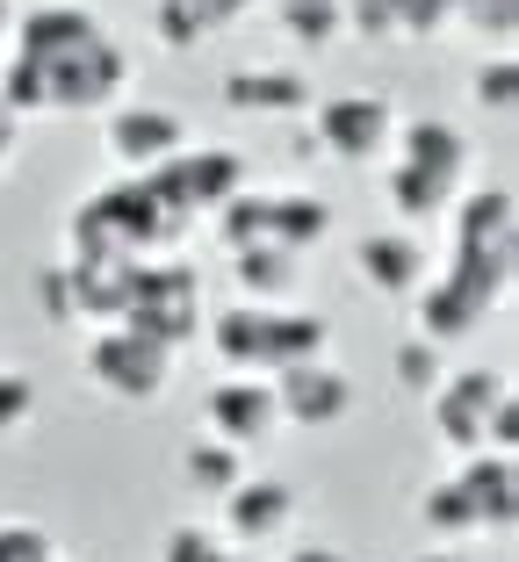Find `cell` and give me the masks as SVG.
I'll return each instance as SVG.
<instances>
[{
  "label": "cell",
  "mask_w": 519,
  "mask_h": 562,
  "mask_svg": "<svg viewBox=\"0 0 519 562\" xmlns=\"http://www.w3.org/2000/svg\"><path fill=\"white\" fill-rule=\"evenodd\" d=\"M325 325L318 311H289V303H232L224 317H210V347L232 375H260L274 382L296 361H325Z\"/></svg>",
  "instance_id": "7a4b0ae2"
},
{
  "label": "cell",
  "mask_w": 519,
  "mask_h": 562,
  "mask_svg": "<svg viewBox=\"0 0 519 562\" xmlns=\"http://www.w3.org/2000/svg\"><path fill=\"white\" fill-rule=\"evenodd\" d=\"M224 101H232L238 116L303 123L311 101H318V87H311V72H296V66H238L232 80H224Z\"/></svg>",
  "instance_id": "7c38bea8"
},
{
  "label": "cell",
  "mask_w": 519,
  "mask_h": 562,
  "mask_svg": "<svg viewBox=\"0 0 519 562\" xmlns=\"http://www.w3.org/2000/svg\"><path fill=\"white\" fill-rule=\"evenodd\" d=\"M210 562H252V555H238V548H232V541H224V548H217V555H210Z\"/></svg>",
  "instance_id": "74e56055"
},
{
  "label": "cell",
  "mask_w": 519,
  "mask_h": 562,
  "mask_svg": "<svg viewBox=\"0 0 519 562\" xmlns=\"http://www.w3.org/2000/svg\"><path fill=\"white\" fill-rule=\"evenodd\" d=\"M397 8V36H440L454 22V0H390Z\"/></svg>",
  "instance_id": "4dcf8cb0"
},
{
  "label": "cell",
  "mask_w": 519,
  "mask_h": 562,
  "mask_svg": "<svg viewBox=\"0 0 519 562\" xmlns=\"http://www.w3.org/2000/svg\"><path fill=\"white\" fill-rule=\"evenodd\" d=\"M137 267L145 260H66V281H72V325L94 317V325H116L123 303L137 289Z\"/></svg>",
  "instance_id": "ac0fdd59"
},
{
  "label": "cell",
  "mask_w": 519,
  "mask_h": 562,
  "mask_svg": "<svg viewBox=\"0 0 519 562\" xmlns=\"http://www.w3.org/2000/svg\"><path fill=\"white\" fill-rule=\"evenodd\" d=\"M87 375L123 404H151L173 375V353L159 347V339H145V331H131V325H101L94 339H87Z\"/></svg>",
  "instance_id": "8992f818"
},
{
  "label": "cell",
  "mask_w": 519,
  "mask_h": 562,
  "mask_svg": "<svg viewBox=\"0 0 519 562\" xmlns=\"http://www.w3.org/2000/svg\"><path fill=\"white\" fill-rule=\"evenodd\" d=\"M419 527L433 533L440 548H454V541H470V533H476V513H470V497L454 491V476L433 483V491L419 497Z\"/></svg>",
  "instance_id": "cb8c5ba5"
},
{
  "label": "cell",
  "mask_w": 519,
  "mask_h": 562,
  "mask_svg": "<svg viewBox=\"0 0 519 562\" xmlns=\"http://www.w3.org/2000/svg\"><path fill=\"white\" fill-rule=\"evenodd\" d=\"M454 252H519V210H512V188H470L454 195Z\"/></svg>",
  "instance_id": "e0dca14e"
},
{
  "label": "cell",
  "mask_w": 519,
  "mask_h": 562,
  "mask_svg": "<svg viewBox=\"0 0 519 562\" xmlns=\"http://www.w3.org/2000/svg\"><path fill=\"white\" fill-rule=\"evenodd\" d=\"M116 325L159 339L167 353H181L188 339L202 331V274H195V267H181V260H145Z\"/></svg>",
  "instance_id": "277c9868"
},
{
  "label": "cell",
  "mask_w": 519,
  "mask_h": 562,
  "mask_svg": "<svg viewBox=\"0 0 519 562\" xmlns=\"http://www.w3.org/2000/svg\"><path fill=\"white\" fill-rule=\"evenodd\" d=\"M390 375H397L411 397H433L440 375H448V361H440V339H426V331L397 339V353H390Z\"/></svg>",
  "instance_id": "d4e9b609"
},
{
  "label": "cell",
  "mask_w": 519,
  "mask_h": 562,
  "mask_svg": "<svg viewBox=\"0 0 519 562\" xmlns=\"http://www.w3.org/2000/svg\"><path fill=\"white\" fill-rule=\"evenodd\" d=\"M454 491L470 497L476 513V533H505L519 513V469L512 454H498V447H484V454H462V469H454Z\"/></svg>",
  "instance_id": "9a60e30c"
},
{
  "label": "cell",
  "mask_w": 519,
  "mask_h": 562,
  "mask_svg": "<svg viewBox=\"0 0 519 562\" xmlns=\"http://www.w3.org/2000/svg\"><path fill=\"white\" fill-rule=\"evenodd\" d=\"M505 397H512V382H505L498 368H462V375H440V390L426 397V418H433V432L454 454H476L490 412H498Z\"/></svg>",
  "instance_id": "ba28073f"
},
{
  "label": "cell",
  "mask_w": 519,
  "mask_h": 562,
  "mask_svg": "<svg viewBox=\"0 0 519 562\" xmlns=\"http://www.w3.org/2000/svg\"><path fill=\"white\" fill-rule=\"evenodd\" d=\"M470 94H476V109H490V116H512V101H519V66H512V50H490L484 66H476Z\"/></svg>",
  "instance_id": "484cf974"
},
{
  "label": "cell",
  "mask_w": 519,
  "mask_h": 562,
  "mask_svg": "<svg viewBox=\"0 0 519 562\" xmlns=\"http://www.w3.org/2000/svg\"><path fill=\"white\" fill-rule=\"evenodd\" d=\"M101 137H109L116 166H131V173H151V166H167L173 151H188V123L173 116V109H159V101H116Z\"/></svg>",
  "instance_id": "9c48e42d"
},
{
  "label": "cell",
  "mask_w": 519,
  "mask_h": 562,
  "mask_svg": "<svg viewBox=\"0 0 519 562\" xmlns=\"http://www.w3.org/2000/svg\"><path fill=\"white\" fill-rule=\"evenodd\" d=\"M58 562H66V555H58Z\"/></svg>",
  "instance_id": "f35d334b"
},
{
  "label": "cell",
  "mask_w": 519,
  "mask_h": 562,
  "mask_svg": "<svg viewBox=\"0 0 519 562\" xmlns=\"http://www.w3.org/2000/svg\"><path fill=\"white\" fill-rule=\"evenodd\" d=\"M36 303L50 311V325H72V281H66V267H44V281H36Z\"/></svg>",
  "instance_id": "d6a6232c"
},
{
  "label": "cell",
  "mask_w": 519,
  "mask_h": 562,
  "mask_svg": "<svg viewBox=\"0 0 519 562\" xmlns=\"http://www.w3.org/2000/svg\"><path fill=\"white\" fill-rule=\"evenodd\" d=\"M232 274H238V289H246V303H289V289H296V252H282V246H238L232 252Z\"/></svg>",
  "instance_id": "44dd1931"
},
{
  "label": "cell",
  "mask_w": 519,
  "mask_h": 562,
  "mask_svg": "<svg viewBox=\"0 0 519 562\" xmlns=\"http://www.w3.org/2000/svg\"><path fill=\"white\" fill-rule=\"evenodd\" d=\"M419 562H470L462 548H433V555H419Z\"/></svg>",
  "instance_id": "8d00e7d4"
},
{
  "label": "cell",
  "mask_w": 519,
  "mask_h": 562,
  "mask_svg": "<svg viewBox=\"0 0 519 562\" xmlns=\"http://www.w3.org/2000/svg\"><path fill=\"white\" fill-rule=\"evenodd\" d=\"M454 22H470L476 36H512L519 0H454Z\"/></svg>",
  "instance_id": "f546056e"
},
{
  "label": "cell",
  "mask_w": 519,
  "mask_h": 562,
  "mask_svg": "<svg viewBox=\"0 0 519 562\" xmlns=\"http://www.w3.org/2000/svg\"><path fill=\"white\" fill-rule=\"evenodd\" d=\"M332 238V202L325 195H268V246H282V252H311V246H325Z\"/></svg>",
  "instance_id": "d6986e66"
},
{
  "label": "cell",
  "mask_w": 519,
  "mask_h": 562,
  "mask_svg": "<svg viewBox=\"0 0 519 562\" xmlns=\"http://www.w3.org/2000/svg\"><path fill=\"white\" fill-rule=\"evenodd\" d=\"M0 562H58V541L36 519H0Z\"/></svg>",
  "instance_id": "4316f807"
},
{
  "label": "cell",
  "mask_w": 519,
  "mask_h": 562,
  "mask_svg": "<svg viewBox=\"0 0 519 562\" xmlns=\"http://www.w3.org/2000/svg\"><path fill=\"white\" fill-rule=\"evenodd\" d=\"M282 562H347V555H339V548H325V541H303V548H289Z\"/></svg>",
  "instance_id": "836d02e7"
},
{
  "label": "cell",
  "mask_w": 519,
  "mask_h": 562,
  "mask_svg": "<svg viewBox=\"0 0 519 562\" xmlns=\"http://www.w3.org/2000/svg\"><path fill=\"white\" fill-rule=\"evenodd\" d=\"M397 166H411V173H426L440 188H462L470 181V137L440 116H419L397 131Z\"/></svg>",
  "instance_id": "2e32d148"
},
{
  "label": "cell",
  "mask_w": 519,
  "mask_h": 562,
  "mask_svg": "<svg viewBox=\"0 0 519 562\" xmlns=\"http://www.w3.org/2000/svg\"><path fill=\"white\" fill-rule=\"evenodd\" d=\"M36 418V382L22 368H0V432H22Z\"/></svg>",
  "instance_id": "83f0119b"
},
{
  "label": "cell",
  "mask_w": 519,
  "mask_h": 562,
  "mask_svg": "<svg viewBox=\"0 0 519 562\" xmlns=\"http://www.w3.org/2000/svg\"><path fill=\"white\" fill-rule=\"evenodd\" d=\"M217 505H224V533H232L238 548H268L296 527V491H289L282 476H246L232 497H217Z\"/></svg>",
  "instance_id": "4fadbf2b"
},
{
  "label": "cell",
  "mask_w": 519,
  "mask_h": 562,
  "mask_svg": "<svg viewBox=\"0 0 519 562\" xmlns=\"http://www.w3.org/2000/svg\"><path fill=\"white\" fill-rule=\"evenodd\" d=\"M181 476H188V491H195V497H232L238 483H246V454L224 447V440H195L181 454Z\"/></svg>",
  "instance_id": "7402d4cb"
},
{
  "label": "cell",
  "mask_w": 519,
  "mask_h": 562,
  "mask_svg": "<svg viewBox=\"0 0 519 562\" xmlns=\"http://www.w3.org/2000/svg\"><path fill=\"white\" fill-rule=\"evenodd\" d=\"M224 548V533H210V527H195V519H181V527L159 541V562H210Z\"/></svg>",
  "instance_id": "f1b7e54d"
},
{
  "label": "cell",
  "mask_w": 519,
  "mask_h": 562,
  "mask_svg": "<svg viewBox=\"0 0 519 562\" xmlns=\"http://www.w3.org/2000/svg\"><path fill=\"white\" fill-rule=\"evenodd\" d=\"M353 274H361V289H375V296H419L426 274H433V260H426V246L411 232H369L361 246H353Z\"/></svg>",
  "instance_id": "5bb4252c"
},
{
  "label": "cell",
  "mask_w": 519,
  "mask_h": 562,
  "mask_svg": "<svg viewBox=\"0 0 519 562\" xmlns=\"http://www.w3.org/2000/svg\"><path fill=\"white\" fill-rule=\"evenodd\" d=\"M505 289H512V252H448V267L426 274V289L411 296L419 331L426 339H462L505 303Z\"/></svg>",
  "instance_id": "3957f363"
},
{
  "label": "cell",
  "mask_w": 519,
  "mask_h": 562,
  "mask_svg": "<svg viewBox=\"0 0 519 562\" xmlns=\"http://www.w3.org/2000/svg\"><path fill=\"white\" fill-rule=\"evenodd\" d=\"M339 8H347V30L369 36V44H390V36H397V8H390V0H339Z\"/></svg>",
  "instance_id": "1f68e13d"
},
{
  "label": "cell",
  "mask_w": 519,
  "mask_h": 562,
  "mask_svg": "<svg viewBox=\"0 0 519 562\" xmlns=\"http://www.w3.org/2000/svg\"><path fill=\"white\" fill-rule=\"evenodd\" d=\"M15 131H22V123H15V116H8V101H0V166L15 159Z\"/></svg>",
  "instance_id": "e575fe53"
},
{
  "label": "cell",
  "mask_w": 519,
  "mask_h": 562,
  "mask_svg": "<svg viewBox=\"0 0 519 562\" xmlns=\"http://www.w3.org/2000/svg\"><path fill=\"white\" fill-rule=\"evenodd\" d=\"M311 151L325 159H383L397 145V109L383 94H325L311 101Z\"/></svg>",
  "instance_id": "5b68a950"
},
{
  "label": "cell",
  "mask_w": 519,
  "mask_h": 562,
  "mask_svg": "<svg viewBox=\"0 0 519 562\" xmlns=\"http://www.w3.org/2000/svg\"><path fill=\"white\" fill-rule=\"evenodd\" d=\"M8 36H15V8H8V0H0V44H8Z\"/></svg>",
  "instance_id": "d590c367"
},
{
  "label": "cell",
  "mask_w": 519,
  "mask_h": 562,
  "mask_svg": "<svg viewBox=\"0 0 519 562\" xmlns=\"http://www.w3.org/2000/svg\"><path fill=\"white\" fill-rule=\"evenodd\" d=\"M202 412H210V440H224V447H260V440H274V426H282V404H274V382H260V375H232V382H217L210 397H202Z\"/></svg>",
  "instance_id": "30bf717a"
},
{
  "label": "cell",
  "mask_w": 519,
  "mask_h": 562,
  "mask_svg": "<svg viewBox=\"0 0 519 562\" xmlns=\"http://www.w3.org/2000/svg\"><path fill=\"white\" fill-rule=\"evenodd\" d=\"M131 80V58L109 36V22L80 0H44L15 22V58L0 72V101L8 116H80V109H109Z\"/></svg>",
  "instance_id": "6da1fadb"
},
{
  "label": "cell",
  "mask_w": 519,
  "mask_h": 562,
  "mask_svg": "<svg viewBox=\"0 0 519 562\" xmlns=\"http://www.w3.org/2000/svg\"><path fill=\"white\" fill-rule=\"evenodd\" d=\"M274 22H282V36L303 44V50H325L332 36H347V8H339V0H274Z\"/></svg>",
  "instance_id": "603a6c76"
},
{
  "label": "cell",
  "mask_w": 519,
  "mask_h": 562,
  "mask_svg": "<svg viewBox=\"0 0 519 562\" xmlns=\"http://www.w3.org/2000/svg\"><path fill=\"white\" fill-rule=\"evenodd\" d=\"M274 404H282V426L325 432L353 412V382H347V368H332V361H296V368L274 375Z\"/></svg>",
  "instance_id": "8fae6325"
},
{
  "label": "cell",
  "mask_w": 519,
  "mask_h": 562,
  "mask_svg": "<svg viewBox=\"0 0 519 562\" xmlns=\"http://www.w3.org/2000/svg\"><path fill=\"white\" fill-rule=\"evenodd\" d=\"M145 181L159 188V195H167L173 210L188 216V224H195V210L217 216L224 202H232L238 188H246V159H238L232 145H188V151H173L167 166H151Z\"/></svg>",
  "instance_id": "52a82bcc"
},
{
  "label": "cell",
  "mask_w": 519,
  "mask_h": 562,
  "mask_svg": "<svg viewBox=\"0 0 519 562\" xmlns=\"http://www.w3.org/2000/svg\"><path fill=\"white\" fill-rule=\"evenodd\" d=\"M252 0H159V44L188 50L202 44L210 30H224V22H238Z\"/></svg>",
  "instance_id": "ffe728a7"
}]
</instances>
